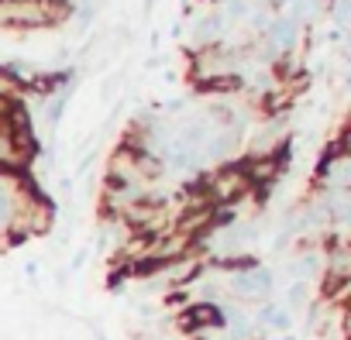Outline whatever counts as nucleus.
Listing matches in <instances>:
<instances>
[{"instance_id":"2","label":"nucleus","mask_w":351,"mask_h":340,"mask_svg":"<svg viewBox=\"0 0 351 340\" xmlns=\"http://www.w3.org/2000/svg\"><path fill=\"white\" fill-rule=\"evenodd\" d=\"M224 309L221 306H214V302H197V306H190V309H183V316H180V326L186 330V333H197V330H217V326H224Z\"/></svg>"},{"instance_id":"4","label":"nucleus","mask_w":351,"mask_h":340,"mask_svg":"<svg viewBox=\"0 0 351 340\" xmlns=\"http://www.w3.org/2000/svg\"><path fill=\"white\" fill-rule=\"evenodd\" d=\"M221 31H224V18L214 11V14L200 18V25H197V42H200V45H207V42L221 38Z\"/></svg>"},{"instance_id":"6","label":"nucleus","mask_w":351,"mask_h":340,"mask_svg":"<svg viewBox=\"0 0 351 340\" xmlns=\"http://www.w3.org/2000/svg\"><path fill=\"white\" fill-rule=\"evenodd\" d=\"M334 21H337V28L348 25V0H337L334 4Z\"/></svg>"},{"instance_id":"1","label":"nucleus","mask_w":351,"mask_h":340,"mask_svg":"<svg viewBox=\"0 0 351 340\" xmlns=\"http://www.w3.org/2000/svg\"><path fill=\"white\" fill-rule=\"evenodd\" d=\"M231 289H234V296L258 302V299H265V296H269V289H272V275H269V268L255 265V268H248V272H234Z\"/></svg>"},{"instance_id":"3","label":"nucleus","mask_w":351,"mask_h":340,"mask_svg":"<svg viewBox=\"0 0 351 340\" xmlns=\"http://www.w3.org/2000/svg\"><path fill=\"white\" fill-rule=\"evenodd\" d=\"M269 38H272V45L289 49V45L296 42V18H279V21H272V25H269Z\"/></svg>"},{"instance_id":"5","label":"nucleus","mask_w":351,"mask_h":340,"mask_svg":"<svg viewBox=\"0 0 351 340\" xmlns=\"http://www.w3.org/2000/svg\"><path fill=\"white\" fill-rule=\"evenodd\" d=\"M262 323L272 326V330H286V326H289V316H286V309H279V306H265V309H262Z\"/></svg>"}]
</instances>
